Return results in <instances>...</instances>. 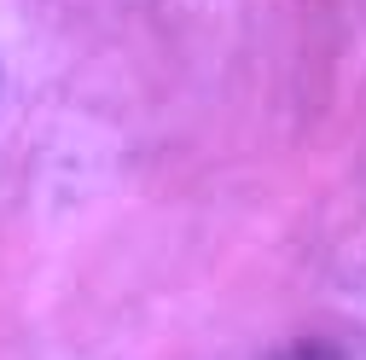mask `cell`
Masks as SVG:
<instances>
[]
</instances>
